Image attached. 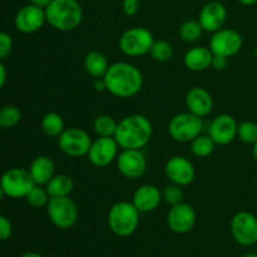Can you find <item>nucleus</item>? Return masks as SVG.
<instances>
[{
	"label": "nucleus",
	"mask_w": 257,
	"mask_h": 257,
	"mask_svg": "<svg viewBox=\"0 0 257 257\" xmlns=\"http://www.w3.org/2000/svg\"><path fill=\"white\" fill-rule=\"evenodd\" d=\"M109 62L105 54L99 50H90L84 58L85 72L93 78H103L109 68Z\"/></svg>",
	"instance_id": "obj_23"
},
{
	"label": "nucleus",
	"mask_w": 257,
	"mask_h": 257,
	"mask_svg": "<svg viewBox=\"0 0 257 257\" xmlns=\"http://www.w3.org/2000/svg\"><path fill=\"white\" fill-rule=\"evenodd\" d=\"M237 137L247 145H255L257 142V123L252 120L241 122L237 127Z\"/></svg>",
	"instance_id": "obj_32"
},
{
	"label": "nucleus",
	"mask_w": 257,
	"mask_h": 257,
	"mask_svg": "<svg viewBox=\"0 0 257 257\" xmlns=\"http://www.w3.org/2000/svg\"><path fill=\"white\" fill-rule=\"evenodd\" d=\"M202 118L192 114L191 112L178 113L173 115L168 123V133L176 142H192L197 136L202 133Z\"/></svg>",
	"instance_id": "obj_7"
},
{
	"label": "nucleus",
	"mask_w": 257,
	"mask_h": 257,
	"mask_svg": "<svg viewBox=\"0 0 257 257\" xmlns=\"http://www.w3.org/2000/svg\"><path fill=\"white\" fill-rule=\"evenodd\" d=\"M150 54L156 62L165 63L173 57V48L167 40H155L150 50Z\"/></svg>",
	"instance_id": "obj_29"
},
{
	"label": "nucleus",
	"mask_w": 257,
	"mask_h": 257,
	"mask_svg": "<svg viewBox=\"0 0 257 257\" xmlns=\"http://www.w3.org/2000/svg\"><path fill=\"white\" fill-rule=\"evenodd\" d=\"M29 2H30V4H34V5H37V7L45 9V8H47L48 5L52 3V0H29Z\"/></svg>",
	"instance_id": "obj_40"
},
{
	"label": "nucleus",
	"mask_w": 257,
	"mask_h": 257,
	"mask_svg": "<svg viewBox=\"0 0 257 257\" xmlns=\"http://www.w3.org/2000/svg\"><path fill=\"white\" fill-rule=\"evenodd\" d=\"M213 53L210 48L193 47L187 50L183 57V63L186 68L192 72H203L211 67Z\"/></svg>",
	"instance_id": "obj_22"
},
{
	"label": "nucleus",
	"mask_w": 257,
	"mask_h": 257,
	"mask_svg": "<svg viewBox=\"0 0 257 257\" xmlns=\"http://www.w3.org/2000/svg\"><path fill=\"white\" fill-rule=\"evenodd\" d=\"M22 119V112L15 105H4L0 108V123L3 128H13Z\"/></svg>",
	"instance_id": "obj_31"
},
{
	"label": "nucleus",
	"mask_w": 257,
	"mask_h": 257,
	"mask_svg": "<svg viewBox=\"0 0 257 257\" xmlns=\"http://www.w3.org/2000/svg\"><path fill=\"white\" fill-rule=\"evenodd\" d=\"M115 161L120 175L130 180L142 177L147 170V160L141 150H122Z\"/></svg>",
	"instance_id": "obj_15"
},
{
	"label": "nucleus",
	"mask_w": 257,
	"mask_h": 257,
	"mask_svg": "<svg viewBox=\"0 0 257 257\" xmlns=\"http://www.w3.org/2000/svg\"><path fill=\"white\" fill-rule=\"evenodd\" d=\"M243 39L240 33L231 28H221L212 33L210 39V49L213 54L231 58L242 49Z\"/></svg>",
	"instance_id": "obj_10"
},
{
	"label": "nucleus",
	"mask_w": 257,
	"mask_h": 257,
	"mask_svg": "<svg viewBox=\"0 0 257 257\" xmlns=\"http://www.w3.org/2000/svg\"><path fill=\"white\" fill-rule=\"evenodd\" d=\"M29 173L35 185L45 186L55 175L54 162L48 156H38L32 161Z\"/></svg>",
	"instance_id": "obj_21"
},
{
	"label": "nucleus",
	"mask_w": 257,
	"mask_h": 257,
	"mask_svg": "<svg viewBox=\"0 0 257 257\" xmlns=\"http://www.w3.org/2000/svg\"><path fill=\"white\" fill-rule=\"evenodd\" d=\"M255 59H256V62H257V45H256V48H255Z\"/></svg>",
	"instance_id": "obj_46"
},
{
	"label": "nucleus",
	"mask_w": 257,
	"mask_h": 257,
	"mask_svg": "<svg viewBox=\"0 0 257 257\" xmlns=\"http://www.w3.org/2000/svg\"><path fill=\"white\" fill-rule=\"evenodd\" d=\"M118 122L108 114L98 115L93 122V130L98 137H114Z\"/></svg>",
	"instance_id": "obj_27"
},
{
	"label": "nucleus",
	"mask_w": 257,
	"mask_h": 257,
	"mask_svg": "<svg viewBox=\"0 0 257 257\" xmlns=\"http://www.w3.org/2000/svg\"><path fill=\"white\" fill-rule=\"evenodd\" d=\"M203 32L205 30L201 27L198 20H186L180 27V37L182 38V40H185L187 43L197 42L202 37Z\"/></svg>",
	"instance_id": "obj_28"
},
{
	"label": "nucleus",
	"mask_w": 257,
	"mask_h": 257,
	"mask_svg": "<svg viewBox=\"0 0 257 257\" xmlns=\"http://www.w3.org/2000/svg\"><path fill=\"white\" fill-rule=\"evenodd\" d=\"M153 135L151 120L143 114H131L118 122L114 140L122 150H142Z\"/></svg>",
	"instance_id": "obj_2"
},
{
	"label": "nucleus",
	"mask_w": 257,
	"mask_h": 257,
	"mask_svg": "<svg viewBox=\"0 0 257 257\" xmlns=\"http://www.w3.org/2000/svg\"><path fill=\"white\" fill-rule=\"evenodd\" d=\"M237 127L238 124L235 118L225 113L213 118L208 128V135L215 141L216 145H230L237 137Z\"/></svg>",
	"instance_id": "obj_17"
},
{
	"label": "nucleus",
	"mask_w": 257,
	"mask_h": 257,
	"mask_svg": "<svg viewBox=\"0 0 257 257\" xmlns=\"http://www.w3.org/2000/svg\"><path fill=\"white\" fill-rule=\"evenodd\" d=\"M42 130L48 137L59 138V136L64 132L65 123L59 113L49 112L42 118Z\"/></svg>",
	"instance_id": "obj_25"
},
{
	"label": "nucleus",
	"mask_w": 257,
	"mask_h": 257,
	"mask_svg": "<svg viewBox=\"0 0 257 257\" xmlns=\"http://www.w3.org/2000/svg\"><path fill=\"white\" fill-rule=\"evenodd\" d=\"M228 65V58L223 57V55L213 54L212 62H211V67L215 70H223L226 69Z\"/></svg>",
	"instance_id": "obj_37"
},
{
	"label": "nucleus",
	"mask_w": 257,
	"mask_h": 257,
	"mask_svg": "<svg viewBox=\"0 0 257 257\" xmlns=\"http://www.w3.org/2000/svg\"><path fill=\"white\" fill-rule=\"evenodd\" d=\"M27 201L32 207L34 208H42L47 207L48 202H49V193H48L45 186L35 185L32 190L29 191V193L27 195Z\"/></svg>",
	"instance_id": "obj_30"
},
{
	"label": "nucleus",
	"mask_w": 257,
	"mask_h": 257,
	"mask_svg": "<svg viewBox=\"0 0 257 257\" xmlns=\"http://www.w3.org/2000/svg\"><path fill=\"white\" fill-rule=\"evenodd\" d=\"M92 142V138L87 131L78 127L65 128L64 132L58 138L60 150L73 158L87 156Z\"/></svg>",
	"instance_id": "obj_9"
},
{
	"label": "nucleus",
	"mask_w": 257,
	"mask_h": 257,
	"mask_svg": "<svg viewBox=\"0 0 257 257\" xmlns=\"http://www.w3.org/2000/svg\"><path fill=\"white\" fill-rule=\"evenodd\" d=\"M48 217L53 225L62 230L73 227L79 217L77 203L69 197H50L47 205Z\"/></svg>",
	"instance_id": "obj_6"
},
{
	"label": "nucleus",
	"mask_w": 257,
	"mask_h": 257,
	"mask_svg": "<svg viewBox=\"0 0 257 257\" xmlns=\"http://www.w3.org/2000/svg\"><path fill=\"white\" fill-rule=\"evenodd\" d=\"M256 187H257V177H256Z\"/></svg>",
	"instance_id": "obj_48"
},
{
	"label": "nucleus",
	"mask_w": 257,
	"mask_h": 257,
	"mask_svg": "<svg viewBox=\"0 0 257 257\" xmlns=\"http://www.w3.org/2000/svg\"><path fill=\"white\" fill-rule=\"evenodd\" d=\"M155 43L152 32L145 27H133L122 33L118 40L120 52L127 57H142L150 53Z\"/></svg>",
	"instance_id": "obj_5"
},
{
	"label": "nucleus",
	"mask_w": 257,
	"mask_h": 257,
	"mask_svg": "<svg viewBox=\"0 0 257 257\" xmlns=\"http://www.w3.org/2000/svg\"><path fill=\"white\" fill-rule=\"evenodd\" d=\"M232 237L242 246L257 243V217L247 211H240L232 217L230 223Z\"/></svg>",
	"instance_id": "obj_11"
},
{
	"label": "nucleus",
	"mask_w": 257,
	"mask_h": 257,
	"mask_svg": "<svg viewBox=\"0 0 257 257\" xmlns=\"http://www.w3.org/2000/svg\"><path fill=\"white\" fill-rule=\"evenodd\" d=\"M166 177L171 183L185 187L195 181L196 170L193 163L183 156H173L166 162Z\"/></svg>",
	"instance_id": "obj_13"
},
{
	"label": "nucleus",
	"mask_w": 257,
	"mask_h": 257,
	"mask_svg": "<svg viewBox=\"0 0 257 257\" xmlns=\"http://www.w3.org/2000/svg\"><path fill=\"white\" fill-rule=\"evenodd\" d=\"M123 13L127 17H133L138 13L141 8V0H123L122 3Z\"/></svg>",
	"instance_id": "obj_36"
},
{
	"label": "nucleus",
	"mask_w": 257,
	"mask_h": 257,
	"mask_svg": "<svg viewBox=\"0 0 257 257\" xmlns=\"http://www.w3.org/2000/svg\"><path fill=\"white\" fill-rule=\"evenodd\" d=\"M13 225L10 220L5 216L0 215V241H5L12 236Z\"/></svg>",
	"instance_id": "obj_35"
},
{
	"label": "nucleus",
	"mask_w": 257,
	"mask_h": 257,
	"mask_svg": "<svg viewBox=\"0 0 257 257\" xmlns=\"http://www.w3.org/2000/svg\"><path fill=\"white\" fill-rule=\"evenodd\" d=\"M107 90L118 98H132L143 87V75L136 65L117 62L109 65L104 77Z\"/></svg>",
	"instance_id": "obj_1"
},
{
	"label": "nucleus",
	"mask_w": 257,
	"mask_h": 257,
	"mask_svg": "<svg viewBox=\"0 0 257 257\" xmlns=\"http://www.w3.org/2000/svg\"><path fill=\"white\" fill-rule=\"evenodd\" d=\"M242 5H246V7H251V5L257 4V0H238Z\"/></svg>",
	"instance_id": "obj_41"
},
{
	"label": "nucleus",
	"mask_w": 257,
	"mask_h": 257,
	"mask_svg": "<svg viewBox=\"0 0 257 257\" xmlns=\"http://www.w3.org/2000/svg\"><path fill=\"white\" fill-rule=\"evenodd\" d=\"M140 213L132 202L120 201L109 208L108 226L114 235L119 237H128L138 228Z\"/></svg>",
	"instance_id": "obj_4"
},
{
	"label": "nucleus",
	"mask_w": 257,
	"mask_h": 257,
	"mask_svg": "<svg viewBox=\"0 0 257 257\" xmlns=\"http://www.w3.org/2000/svg\"><path fill=\"white\" fill-rule=\"evenodd\" d=\"M227 19V9L220 2H208L201 9L198 22L205 32L215 33L223 28Z\"/></svg>",
	"instance_id": "obj_18"
},
{
	"label": "nucleus",
	"mask_w": 257,
	"mask_h": 257,
	"mask_svg": "<svg viewBox=\"0 0 257 257\" xmlns=\"http://www.w3.org/2000/svg\"><path fill=\"white\" fill-rule=\"evenodd\" d=\"M4 197H5V193H4V190H3L2 185H0V202H2V201H3V200H4Z\"/></svg>",
	"instance_id": "obj_44"
},
{
	"label": "nucleus",
	"mask_w": 257,
	"mask_h": 257,
	"mask_svg": "<svg viewBox=\"0 0 257 257\" xmlns=\"http://www.w3.org/2000/svg\"><path fill=\"white\" fill-rule=\"evenodd\" d=\"M186 108L192 114L203 118L213 109V98L203 87H193L187 92L185 98Z\"/></svg>",
	"instance_id": "obj_19"
},
{
	"label": "nucleus",
	"mask_w": 257,
	"mask_h": 257,
	"mask_svg": "<svg viewBox=\"0 0 257 257\" xmlns=\"http://www.w3.org/2000/svg\"><path fill=\"white\" fill-rule=\"evenodd\" d=\"M191 143V152L193 156L198 158H206L210 155H212V152L215 151L216 143L215 141L211 138L210 135H202L195 138Z\"/></svg>",
	"instance_id": "obj_26"
},
{
	"label": "nucleus",
	"mask_w": 257,
	"mask_h": 257,
	"mask_svg": "<svg viewBox=\"0 0 257 257\" xmlns=\"http://www.w3.org/2000/svg\"><path fill=\"white\" fill-rule=\"evenodd\" d=\"M183 197H185V195H183V191L181 188V186L175 185V183H171V185L166 186L162 192L163 201L170 206H175L183 202Z\"/></svg>",
	"instance_id": "obj_33"
},
{
	"label": "nucleus",
	"mask_w": 257,
	"mask_h": 257,
	"mask_svg": "<svg viewBox=\"0 0 257 257\" xmlns=\"http://www.w3.org/2000/svg\"><path fill=\"white\" fill-rule=\"evenodd\" d=\"M5 82H7V68H5V65L0 60V90L4 88Z\"/></svg>",
	"instance_id": "obj_39"
},
{
	"label": "nucleus",
	"mask_w": 257,
	"mask_h": 257,
	"mask_svg": "<svg viewBox=\"0 0 257 257\" xmlns=\"http://www.w3.org/2000/svg\"><path fill=\"white\" fill-rule=\"evenodd\" d=\"M0 185L5 196L10 198H25L35 186L29 171L24 168H10L0 177Z\"/></svg>",
	"instance_id": "obj_8"
},
{
	"label": "nucleus",
	"mask_w": 257,
	"mask_h": 257,
	"mask_svg": "<svg viewBox=\"0 0 257 257\" xmlns=\"http://www.w3.org/2000/svg\"><path fill=\"white\" fill-rule=\"evenodd\" d=\"M20 257H43L39 252H34V251H29V252H25L24 255H22Z\"/></svg>",
	"instance_id": "obj_42"
},
{
	"label": "nucleus",
	"mask_w": 257,
	"mask_h": 257,
	"mask_svg": "<svg viewBox=\"0 0 257 257\" xmlns=\"http://www.w3.org/2000/svg\"><path fill=\"white\" fill-rule=\"evenodd\" d=\"M252 156H253V158H255V161H256V163H257V142L255 143V145H253Z\"/></svg>",
	"instance_id": "obj_43"
},
{
	"label": "nucleus",
	"mask_w": 257,
	"mask_h": 257,
	"mask_svg": "<svg viewBox=\"0 0 257 257\" xmlns=\"http://www.w3.org/2000/svg\"><path fill=\"white\" fill-rule=\"evenodd\" d=\"M118 146L114 137H98L90 145L88 151V160L95 167H105L118 157Z\"/></svg>",
	"instance_id": "obj_12"
},
{
	"label": "nucleus",
	"mask_w": 257,
	"mask_h": 257,
	"mask_svg": "<svg viewBox=\"0 0 257 257\" xmlns=\"http://www.w3.org/2000/svg\"><path fill=\"white\" fill-rule=\"evenodd\" d=\"M242 257H257V253L250 252V253H246V255H243Z\"/></svg>",
	"instance_id": "obj_45"
},
{
	"label": "nucleus",
	"mask_w": 257,
	"mask_h": 257,
	"mask_svg": "<svg viewBox=\"0 0 257 257\" xmlns=\"http://www.w3.org/2000/svg\"><path fill=\"white\" fill-rule=\"evenodd\" d=\"M197 215L195 208L186 202L171 206L167 213V225L175 233H187L195 227Z\"/></svg>",
	"instance_id": "obj_14"
},
{
	"label": "nucleus",
	"mask_w": 257,
	"mask_h": 257,
	"mask_svg": "<svg viewBox=\"0 0 257 257\" xmlns=\"http://www.w3.org/2000/svg\"><path fill=\"white\" fill-rule=\"evenodd\" d=\"M45 188L50 197H64V196H69L72 193L73 188H74V182L70 176L60 173V175L53 176L52 180L45 185Z\"/></svg>",
	"instance_id": "obj_24"
},
{
	"label": "nucleus",
	"mask_w": 257,
	"mask_h": 257,
	"mask_svg": "<svg viewBox=\"0 0 257 257\" xmlns=\"http://www.w3.org/2000/svg\"><path fill=\"white\" fill-rule=\"evenodd\" d=\"M47 23L59 32H72L83 20V9L77 0H52L45 8Z\"/></svg>",
	"instance_id": "obj_3"
},
{
	"label": "nucleus",
	"mask_w": 257,
	"mask_h": 257,
	"mask_svg": "<svg viewBox=\"0 0 257 257\" xmlns=\"http://www.w3.org/2000/svg\"><path fill=\"white\" fill-rule=\"evenodd\" d=\"M163 201L162 192L155 185H142L135 191L132 198V203L136 206L141 213L152 212L157 210L158 206Z\"/></svg>",
	"instance_id": "obj_20"
},
{
	"label": "nucleus",
	"mask_w": 257,
	"mask_h": 257,
	"mask_svg": "<svg viewBox=\"0 0 257 257\" xmlns=\"http://www.w3.org/2000/svg\"><path fill=\"white\" fill-rule=\"evenodd\" d=\"M2 128H3V127H2V123H0V130H2Z\"/></svg>",
	"instance_id": "obj_47"
},
{
	"label": "nucleus",
	"mask_w": 257,
	"mask_h": 257,
	"mask_svg": "<svg viewBox=\"0 0 257 257\" xmlns=\"http://www.w3.org/2000/svg\"><path fill=\"white\" fill-rule=\"evenodd\" d=\"M13 38L9 33L0 32V60L5 59L13 50Z\"/></svg>",
	"instance_id": "obj_34"
},
{
	"label": "nucleus",
	"mask_w": 257,
	"mask_h": 257,
	"mask_svg": "<svg viewBox=\"0 0 257 257\" xmlns=\"http://www.w3.org/2000/svg\"><path fill=\"white\" fill-rule=\"evenodd\" d=\"M47 23L45 10L34 4H28L18 10L14 18L15 28L24 34H33Z\"/></svg>",
	"instance_id": "obj_16"
},
{
	"label": "nucleus",
	"mask_w": 257,
	"mask_h": 257,
	"mask_svg": "<svg viewBox=\"0 0 257 257\" xmlns=\"http://www.w3.org/2000/svg\"><path fill=\"white\" fill-rule=\"evenodd\" d=\"M93 87H94V89L97 92H104V90H107L104 78H95L94 83H93Z\"/></svg>",
	"instance_id": "obj_38"
}]
</instances>
